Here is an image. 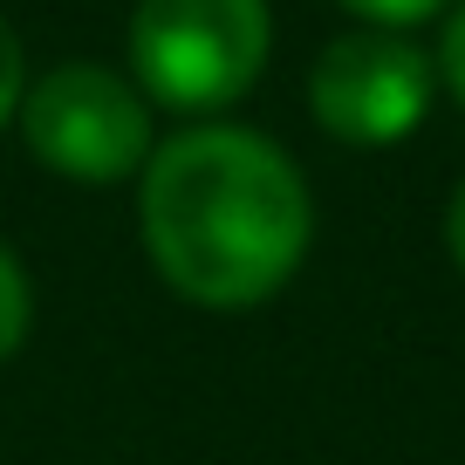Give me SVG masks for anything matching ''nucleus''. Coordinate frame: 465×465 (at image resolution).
Segmentation results:
<instances>
[{"instance_id": "nucleus-9", "label": "nucleus", "mask_w": 465, "mask_h": 465, "mask_svg": "<svg viewBox=\"0 0 465 465\" xmlns=\"http://www.w3.org/2000/svg\"><path fill=\"white\" fill-rule=\"evenodd\" d=\"M445 247H451V261H459V274H465V185L451 192V213H445Z\"/></svg>"}, {"instance_id": "nucleus-2", "label": "nucleus", "mask_w": 465, "mask_h": 465, "mask_svg": "<svg viewBox=\"0 0 465 465\" xmlns=\"http://www.w3.org/2000/svg\"><path fill=\"white\" fill-rule=\"evenodd\" d=\"M131 62L164 110H219L267 62V0H137Z\"/></svg>"}, {"instance_id": "nucleus-4", "label": "nucleus", "mask_w": 465, "mask_h": 465, "mask_svg": "<svg viewBox=\"0 0 465 465\" xmlns=\"http://www.w3.org/2000/svg\"><path fill=\"white\" fill-rule=\"evenodd\" d=\"M308 103L342 144H397L431 110V62L404 35H342L322 48Z\"/></svg>"}, {"instance_id": "nucleus-8", "label": "nucleus", "mask_w": 465, "mask_h": 465, "mask_svg": "<svg viewBox=\"0 0 465 465\" xmlns=\"http://www.w3.org/2000/svg\"><path fill=\"white\" fill-rule=\"evenodd\" d=\"M438 69H445L451 96L465 103V7H459V15H451V28H445V48H438Z\"/></svg>"}, {"instance_id": "nucleus-5", "label": "nucleus", "mask_w": 465, "mask_h": 465, "mask_svg": "<svg viewBox=\"0 0 465 465\" xmlns=\"http://www.w3.org/2000/svg\"><path fill=\"white\" fill-rule=\"evenodd\" d=\"M28 315H35V294H28V274L7 247H0V356H15L21 335H28Z\"/></svg>"}, {"instance_id": "nucleus-7", "label": "nucleus", "mask_w": 465, "mask_h": 465, "mask_svg": "<svg viewBox=\"0 0 465 465\" xmlns=\"http://www.w3.org/2000/svg\"><path fill=\"white\" fill-rule=\"evenodd\" d=\"M21 110V42L7 35V21H0V124Z\"/></svg>"}, {"instance_id": "nucleus-6", "label": "nucleus", "mask_w": 465, "mask_h": 465, "mask_svg": "<svg viewBox=\"0 0 465 465\" xmlns=\"http://www.w3.org/2000/svg\"><path fill=\"white\" fill-rule=\"evenodd\" d=\"M349 15L377 21V28H411V21H431L445 0H342Z\"/></svg>"}, {"instance_id": "nucleus-3", "label": "nucleus", "mask_w": 465, "mask_h": 465, "mask_svg": "<svg viewBox=\"0 0 465 465\" xmlns=\"http://www.w3.org/2000/svg\"><path fill=\"white\" fill-rule=\"evenodd\" d=\"M21 137L48 172L110 185L144 164L151 116L131 83H116L110 69H89V62H69L21 96Z\"/></svg>"}, {"instance_id": "nucleus-1", "label": "nucleus", "mask_w": 465, "mask_h": 465, "mask_svg": "<svg viewBox=\"0 0 465 465\" xmlns=\"http://www.w3.org/2000/svg\"><path fill=\"white\" fill-rule=\"evenodd\" d=\"M144 247L205 308L267 302L302 267L315 213L288 151L253 131H185L144 172Z\"/></svg>"}]
</instances>
